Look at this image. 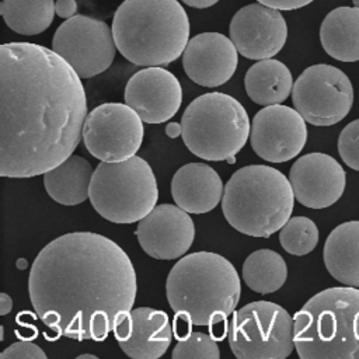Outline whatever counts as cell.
<instances>
[{
	"label": "cell",
	"instance_id": "obj_30",
	"mask_svg": "<svg viewBox=\"0 0 359 359\" xmlns=\"http://www.w3.org/2000/svg\"><path fill=\"white\" fill-rule=\"evenodd\" d=\"M0 359H46V353L31 341H18L7 346Z\"/></svg>",
	"mask_w": 359,
	"mask_h": 359
},
{
	"label": "cell",
	"instance_id": "obj_36",
	"mask_svg": "<svg viewBox=\"0 0 359 359\" xmlns=\"http://www.w3.org/2000/svg\"><path fill=\"white\" fill-rule=\"evenodd\" d=\"M81 358H91V359H97L95 355H90V353H84V355H79L77 359H81Z\"/></svg>",
	"mask_w": 359,
	"mask_h": 359
},
{
	"label": "cell",
	"instance_id": "obj_29",
	"mask_svg": "<svg viewBox=\"0 0 359 359\" xmlns=\"http://www.w3.org/2000/svg\"><path fill=\"white\" fill-rule=\"evenodd\" d=\"M338 153L349 168L359 171V119L349 122L341 130L338 137Z\"/></svg>",
	"mask_w": 359,
	"mask_h": 359
},
{
	"label": "cell",
	"instance_id": "obj_35",
	"mask_svg": "<svg viewBox=\"0 0 359 359\" xmlns=\"http://www.w3.org/2000/svg\"><path fill=\"white\" fill-rule=\"evenodd\" d=\"M165 133H167V136H170V137H177V136H180V135L182 133V126H181V123H178V122H171V123H168V125L165 126Z\"/></svg>",
	"mask_w": 359,
	"mask_h": 359
},
{
	"label": "cell",
	"instance_id": "obj_25",
	"mask_svg": "<svg viewBox=\"0 0 359 359\" xmlns=\"http://www.w3.org/2000/svg\"><path fill=\"white\" fill-rule=\"evenodd\" d=\"M241 271L245 285L261 294L276 292L287 278V266L282 255L266 248L251 252L243 262Z\"/></svg>",
	"mask_w": 359,
	"mask_h": 359
},
{
	"label": "cell",
	"instance_id": "obj_4",
	"mask_svg": "<svg viewBox=\"0 0 359 359\" xmlns=\"http://www.w3.org/2000/svg\"><path fill=\"white\" fill-rule=\"evenodd\" d=\"M121 55L136 66H164L181 56L189 20L178 0H123L112 20Z\"/></svg>",
	"mask_w": 359,
	"mask_h": 359
},
{
	"label": "cell",
	"instance_id": "obj_32",
	"mask_svg": "<svg viewBox=\"0 0 359 359\" xmlns=\"http://www.w3.org/2000/svg\"><path fill=\"white\" fill-rule=\"evenodd\" d=\"M55 11L60 18H70L76 15L77 11V1L76 0H56Z\"/></svg>",
	"mask_w": 359,
	"mask_h": 359
},
{
	"label": "cell",
	"instance_id": "obj_6",
	"mask_svg": "<svg viewBox=\"0 0 359 359\" xmlns=\"http://www.w3.org/2000/svg\"><path fill=\"white\" fill-rule=\"evenodd\" d=\"M294 194L289 178L265 164L245 165L224 187L222 210L227 223L251 237H269L290 219Z\"/></svg>",
	"mask_w": 359,
	"mask_h": 359
},
{
	"label": "cell",
	"instance_id": "obj_23",
	"mask_svg": "<svg viewBox=\"0 0 359 359\" xmlns=\"http://www.w3.org/2000/svg\"><path fill=\"white\" fill-rule=\"evenodd\" d=\"M324 50L341 62L359 60V8L337 7L330 11L320 27Z\"/></svg>",
	"mask_w": 359,
	"mask_h": 359
},
{
	"label": "cell",
	"instance_id": "obj_10",
	"mask_svg": "<svg viewBox=\"0 0 359 359\" xmlns=\"http://www.w3.org/2000/svg\"><path fill=\"white\" fill-rule=\"evenodd\" d=\"M294 109L314 126H331L342 121L353 104V87L338 67L318 63L297 77L292 90Z\"/></svg>",
	"mask_w": 359,
	"mask_h": 359
},
{
	"label": "cell",
	"instance_id": "obj_20",
	"mask_svg": "<svg viewBox=\"0 0 359 359\" xmlns=\"http://www.w3.org/2000/svg\"><path fill=\"white\" fill-rule=\"evenodd\" d=\"M223 194L219 174L205 163H188L180 167L171 180L174 202L188 213L210 212L220 203Z\"/></svg>",
	"mask_w": 359,
	"mask_h": 359
},
{
	"label": "cell",
	"instance_id": "obj_28",
	"mask_svg": "<svg viewBox=\"0 0 359 359\" xmlns=\"http://www.w3.org/2000/svg\"><path fill=\"white\" fill-rule=\"evenodd\" d=\"M177 345L172 349V359H219L220 351L216 341L203 332L187 331L177 335Z\"/></svg>",
	"mask_w": 359,
	"mask_h": 359
},
{
	"label": "cell",
	"instance_id": "obj_14",
	"mask_svg": "<svg viewBox=\"0 0 359 359\" xmlns=\"http://www.w3.org/2000/svg\"><path fill=\"white\" fill-rule=\"evenodd\" d=\"M229 32L241 56L262 60L280 52L287 38V25L278 8L252 3L233 15Z\"/></svg>",
	"mask_w": 359,
	"mask_h": 359
},
{
	"label": "cell",
	"instance_id": "obj_31",
	"mask_svg": "<svg viewBox=\"0 0 359 359\" xmlns=\"http://www.w3.org/2000/svg\"><path fill=\"white\" fill-rule=\"evenodd\" d=\"M311 1L313 0H258V3L278 10H297L310 4Z\"/></svg>",
	"mask_w": 359,
	"mask_h": 359
},
{
	"label": "cell",
	"instance_id": "obj_9",
	"mask_svg": "<svg viewBox=\"0 0 359 359\" xmlns=\"http://www.w3.org/2000/svg\"><path fill=\"white\" fill-rule=\"evenodd\" d=\"M293 320L279 304L258 300L237 310L229 345L238 359H285L294 349Z\"/></svg>",
	"mask_w": 359,
	"mask_h": 359
},
{
	"label": "cell",
	"instance_id": "obj_19",
	"mask_svg": "<svg viewBox=\"0 0 359 359\" xmlns=\"http://www.w3.org/2000/svg\"><path fill=\"white\" fill-rule=\"evenodd\" d=\"M114 334L122 352L133 359H157L167 352L172 339L168 316L151 307L132 309Z\"/></svg>",
	"mask_w": 359,
	"mask_h": 359
},
{
	"label": "cell",
	"instance_id": "obj_27",
	"mask_svg": "<svg viewBox=\"0 0 359 359\" xmlns=\"http://www.w3.org/2000/svg\"><path fill=\"white\" fill-rule=\"evenodd\" d=\"M282 248L292 255H306L311 252L318 243V229L316 223L306 216L290 217L279 231Z\"/></svg>",
	"mask_w": 359,
	"mask_h": 359
},
{
	"label": "cell",
	"instance_id": "obj_24",
	"mask_svg": "<svg viewBox=\"0 0 359 359\" xmlns=\"http://www.w3.org/2000/svg\"><path fill=\"white\" fill-rule=\"evenodd\" d=\"M244 87L247 95L258 105L283 102L293 90V79L285 63L276 59H262L245 73Z\"/></svg>",
	"mask_w": 359,
	"mask_h": 359
},
{
	"label": "cell",
	"instance_id": "obj_21",
	"mask_svg": "<svg viewBox=\"0 0 359 359\" xmlns=\"http://www.w3.org/2000/svg\"><path fill=\"white\" fill-rule=\"evenodd\" d=\"M323 257L335 280L359 287V220L337 226L325 240Z\"/></svg>",
	"mask_w": 359,
	"mask_h": 359
},
{
	"label": "cell",
	"instance_id": "obj_37",
	"mask_svg": "<svg viewBox=\"0 0 359 359\" xmlns=\"http://www.w3.org/2000/svg\"><path fill=\"white\" fill-rule=\"evenodd\" d=\"M352 1H353V6L359 8V0H352Z\"/></svg>",
	"mask_w": 359,
	"mask_h": 359
},
{
	"label": "cell",
	"instance_id": "obj_5",
	"mask_svg": "<svg viewBox=\"0 0 359 359\" xmlns=\"http://www.w3.org/2000/svg\"><path fill=\"white\" fill-rule=\"evenodd\" d=\"M294 349L302 359H359V289L328 287L293 317Z\"/></svg>",
	"mask_w": 359,
	"mask_h": 359
},
{
	"label": "cell",
	"instance_id": "obj_34",
	"mask_svg": "<svg viewBox=\"0 0 359 359\" xmlns=\"http://www.w3.org/2000/svg\"><path fill=\"white\" fill-rule=\"evenodd\" d=\"M181 1H184L187 6L194 8H208L216 4L219 0H181Z\"/></svg>",
	"mask_w": 359,
	"mask_h": 359
},
{
	"label": "cell",
	"instance_id": "obj_26",
	"mask_svg": "<svg viewBox=\"0 0 359 359\" xmlns=\"http://www.w3.org/2000/svg\"><path fill=\"white\" fill-rule=\"evenodd\" d=\"M0 13L14 32L38 35L49 28L56 11L53 0H1Z\"/></svg>",
	"mask_w": 359,
	"mask_h": 359
},
{
	"label": "cell",
	"instance_id": "obj_1",
	"mask_svg": "<svg viewBox=\"0 0 359 359\" xmlns=\"http://www.w3.org/2000/svg\"><path fill=\"white\" fill-rule=\"evenodd\" d=\"M81 77L53 49L0 46V175L29 178L63 163L87 118Z\"/></svg>",
	"mask_w": 359,
	"mask_h": 359
},
{
	"label": "cell",
	"instance_id": "obj_3",
	"mask_svg": "<svg viewBox=\"0 0 359 359\" xmlns=\"http://www.w3.org/2000/svg\"><path fill=\"white\" fill-rule=\"evenodd\" d=\"M165 293L175 318L189 325L212 327L233 314L241 283L229 259L216 252L198 251L174 264Z\"/></svg>",
	"mask_w": 359,
	"mask_h": 359
},
{
	"label": "cell",
	"instance_id": "obj_8",
	"mask_svg": "<svg viewBox=\"0 0 359 359\" xmlns=\"http://www.w3.org/2000/svg\"><path fill=\"white\" fill-rule=\"evenodd\" d=\"M158 199L154 172L142 157L101 161L91 178L90 202L112 223H135L153 210Z\"/></svg>",
	"mask_w": 359,
	"mask_h": 359
},
{
	"label": "cell",
	"instance_id": "obj_18",
	"mask_svg": "<svg viewBox=\"0 0 359 359\" xmlns=\"http://www.w3.org/2000/svg\"><path fill=\"white\" fill-rule=\"evenodd\" d=\"M233 41L219 32H202L191 38L182 53L187 76L203 87H219L234 74L238 56Z\"/></svg>",
	"mask_w": 359,
	"mask_h": 359
},
{
	"label": "cell",
	"instance_id": "obj_11",
	"mask_svg": "<svg viewBox=\"0 0 359 359\" xmlns=\"http://www.w3.org/2000/svg\"><path fill=\"white\" fill-rule=\"evenodd\" d=\"M52 49L60 55L81 79L105 72L114 62L116 43L107 22L76 14L59 25Z\"/></svg>",
	"mask_w": 359,
	"mask_h": 359
},
{
	"label": "cell",
	"instance_id": "obj_22",
	"mask_svg": "<svg viewBox=\"0 0 359 359\" xmlns=\"http://www.w3.org/2000/svg\"><path fill=\"white\" fill-rule=\"evenodd\" d=\"M94 170L80 156H69L63 163L43 174L48 195L60 205L73 206L90 198V184Z\"/></svg>",
	"mask_w": 359,
	"mask_h": 359
},
{
	"label": "cell",
	"instance_id": "obj_16",
	"mask_svg": "<svg viewBox=\"0 0 359 359\" xmlns=\"http://www.w3.org/2000/svg\"><path fill=\"white\" fill-rule=\"evenodd\" d=\"M125 102L146 123H163L171 119L182 102L178 79L168 70L150 66L135 73L125 88Z\"/></svg>",
	"mask_w": 359,
	"mask_h": 359
},
{
	"label": "cell",
	"instance_id": "obj_17",
	"mask_svg": "<svg viewBox=\"0 0 359 359\" xmlns=\"http://www.w3.org/2000/svg\"><path fill=\"white\" fill-rule=\"evenodd\" d=\"M289 181L299 203L310 209H324L342 196L346 174L334 157L307 153L293 163Z\"/></svg>",
	"mask_w": 359,
	"mask_h": 359
},
{
	"label": "cell",
	"instance_id": "obj_15",
	"mask_svg": "<svg viewBox=\"0 0 359 359\" xmlns=\"http://www.w3.org/2000/svg\"><path fill=\"white\" fill-rule=\"evenodd\" d=\"M142 250L156 259L181 258L192 245L195 226L178 205L163 203L153 208L135 231Z\"/></svg>",
	"mask_w": 359,
	"mask_h": 359
},
{
	"label": "cell",
	"instance_id": "obj_13",
	"mask_svg": "<svg viewBox=\"0 0 359 359\" xmlns=\"http://www.w3.org/2000/svg\"><path fill=\"white\" fill-rule=\"evenodd\" d=\"M306 140V121L290 107L266 105L252 118L251 147L258 157L269 163L292 160L303 150Z\"/></svg>",
	"mask_w": 359,
	"mask_h": 359
},
{
	"label": "cell",
	"instance_id": "obj_7",
	"mask_svg": "<svg viewBox=\"0 0 359 359\" xmlns=\"http://www.w3.org/2000/svg\"><path fill=\"white\" fill-rule=\"evenodd\" d=\"M187 149L208 161H234L251 132L244 107L224 93H206L188 104L181 119Z\"/></svg>",
	"mask_w": 359,
	"mask_h": 359
},
{
	"label": "cell",
	"instance_id": "obj_33",
	"mask_svg": "<svg viewBox=\"0 0 359 359\" xmlns=\"http://www.w3.org/2000/svg\"><path fill=\"white\" fill-rule=\"evenodd\" d=\"M13 309V300L7 293H1L0 294V314L6 316Z\"/></svg>",
	"mask_w": 359,
	"mask_h": 359
},
{
	"label": "cell",
	"instance_id": "obj_12",
	"mask_svg": "<svg viewBox=\"0 0 359 359\" xmlns=\"http://www.w3.org/2000/svg\"><path fill=\"white\" fill-rule=\"evenodd\" d=\"M143 140L142 118L128 104L105 102L86 118L83 142L100 161H122L136 154Z\"/></svg>",
	"mask_w": 359,
	"mask_h": 359
},
{
	"label": "cell",
	"instance_id": "obj_2",
	"mask_svg": "<svg viewBox=\"0 0 359 359\" xmlns=\"http://www.w3.org/2000/svg\"><path fill=\"white\" fill-rule=\"evenodd\" d=\"M136 272L111 238L76 231L46 244L32 262L28 292L56 335L104 341L133 309Z\"/></svg>",
	"mask_w": 359,
	"mask_h": 359
}]
</instances>
